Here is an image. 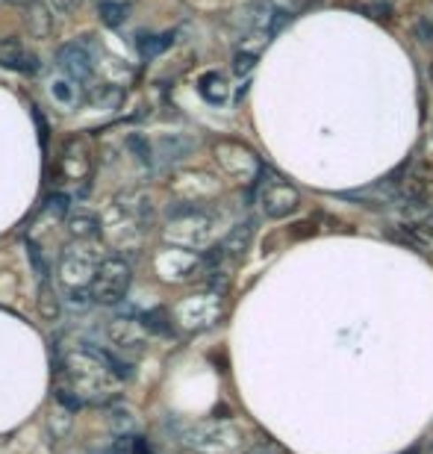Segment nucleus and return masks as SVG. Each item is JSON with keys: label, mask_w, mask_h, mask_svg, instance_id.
Masks as SVG:
<instances>
[{"label": "nucleus", "mask_w": 433, "mask_h": 454, "mask_svg": "<svg viewBox=\"0 0 433 454\" xmlns=\"http://www.w3.org/2000/svg\"><path fill=\"white\" fill-rule=\"evenodd\" d=\"M130 369L119 354L101 345H68L57 366V402L66 411H83L86 404H106L119 395V384Z\"/></svg>", "instance_id": "obj_1"}, {"label": "nucleus", "mask_w": 433, "mask_h": 454, "mask_svg": "<svg viewBox=\"0 0 433 454\" xmlns=\"http://www.w3.org/2000/svg\"><path fill=\"white\" fill-rule=\"evenodd\" d=\"M215 224H219V219L204 204L183 201L168 210V222L162 227V239L171 248L201 251L215 239Z\"/></svg>", "instance_id": "obj_2"}, {"label": "nucleus", "mask_w": 433, "mask_h": 454, "mask_svg": "<svg viewBox=\"0 0 433 454\" xmlns=\"http://www.w3.org/2000/svg\"><path fill=\"white\" fill-rule=\"evenodd\" d=\"M177 440L195 454H239L245 434L233 422H177Z\"/></svg>", "instance_id": "obj_3"}, {"label": "nucleus", "mask_w": 433, "mask_h": 454, "mask_svg": "<svg viewBox=\"0 0 433 454\" xmlns=\"http://www.w3.org/2000/svg\"><path fill=\"white\" fill-rule=\"evenodd\" d=\"M97 269H101V262L95 260V251H83V248L62 251L57 275L66 295L74 304L92 301V284L97 278Z\"/></svg>", "instance_id": "obj_4"}, {"label": "nucleus", "mask_w": 433, "mask_h": 454, "mask_svg": "<svg viewBox=\"0 0 433 454\" xmlns=\"http://www.w3.org/2000/svg\"><path fill=\"white\" fill-rule=\"evenodd\" d=\"M133 280V266L119 254L101 260V269H97V278L92 284V301L95 304H119L124 301Z\"/></svg>", "instance_id": "obj_5"}, {"label": "nucleus", "mask_w": 433, "mask_h": 454, "mask_svg": "<svg viewBox=\"0 0 433 454\" xmlns=\"http://www.w3.org/2000/svg\"><path fill=\"white\" fill-rule=\"evenodd\" d=\"M92 171H95L92 142H89L86 136H71V139L62 145L59 180H66L71 186H80V195H86V186L92 184Z\"/></svg>", "instance_id": "obj_6"}, {"label": "nucleus", "mask_w": 433, "mask_h": 454, "mask_svg": "<svg viewBox=\"0 0 433 454\" xmlns=\"http://www.w3.org/2000/svg\"><path fill=\"white\" fill-rule=\"evenodd\" d=\"M213 153H215V162L221 166L224 175H230L236 180H254L259 171H263V166H259V157L242 142L219 139L213 145Z\"/></svg>", "instance_id": "obj_7"}, {"label": "nucleus", "mask_w": 433, "mask_h": 454, "mask_svg": "<svg viewBox=\"0 0 433 454\" xmlns=\"http://www.w3.org/2000/svg\"><path fill=\"white\" fill-rule=\"evenodd\" d=\"M259 204H263V213L268 219H286L289 213L298 210L301 195H298V189L289 184V180L274 177V180H266L263 189H259Z\"/></svg>", "instance_id": "obj_8"}, {"label": "nucleus", "mask_w": 433, "mask_h": 454, "mask_svg": "<svg viewBox=\"0 0 433 454\" xmlns=\"http://www.w3.org/2000/svg\"><path fill=\"white\" fill-rule=\"evenodd\" d=\"M57 68L71 80H77L80 86L95 80V57L89 53L83 42H68L57 51Z\"/></svg>", "instance_id": "obj_9"}, {"label": "nucleus", "mask_w": 433, "mask_h": 454, "mask_svg": "<svg viewBox=\"0 0 433 454\" xmlns=\"http://www.w3.org/2000/svg\"><path fill=\"white\" fill-rule=\"evenodd\" d=\"M204 269V260L197 257V251H186V248H168L157 257V271L166 280H183L192 278L195 271Z\"/></svg>", "instance_id": "obj_10"}, {"label": "nucleus", "mask_w": 433, "mask_h": 454, "mask_svg": "<svg viewBox=\"0 0 433 454\" xmlns=\"http://www.w3.org/2000/svg\"><path fill=\"white\" fill-rule=\"evenodd\" d=\"M0 68L33 74V71H39V59L24 48L18 35H6V39H0Z\"/></svg>", "instance_id": "obj_11"}, {"label": "nucleus", "mask_w": 433, "mask_h": 454, "mask_svg": "<svg viewBox=\"0 0 433 454\" xmlns=\"http://www.w3.org/2000/svg\"><path fill=\"white\" fill-rule=\"evenodd\" d=\"M48 95H50V101L57 104L62 113L77 110L80 101H83V92H80V83H77V80H71L68 74H62L59 68L53 71V74L48 77Z\"/></svg>", "instance_id": "obj_12"}, {"label": "nucleus", "mask_w": 433, "mask_h": 454, "mask_svg": "<svg viewBox=\"0 0 433 454\" xmlns=\"http://www.w3.org/2000/svg\"><path fill=\"white\" fill-rule=\"evenodd\" d=\"M195 151V139L183 133H171V136H159V142H153V160L157 166H171V162H180L183 157Z\"/></svg>", "instance_id": "obj_13"}, {"label": "nucleus", "mask_w": 433, "mask_h": 454, "mask_svg": "<svg viewBox=\"0 0 433 454\" xmlns=\"http://www.w3.org/2000/svg\"><path fill=\"white\" fill-rule=\"evenodd\" d=\"M180 322H189V325H213V319L219 316V304H215V298L210 295H195L189 298L186 304H180Z\"/></svg>", "instance_id": "obj_14"}, {"label": "nucleus", "mask_w": 433, "mask_h": 454, "mask_svg": "<svg viewBox=\"0 0 433 454\" xmlns=\"http://www.w3.org/2000/svg\"><path fill=\"white\" fill-rule=\"evenodd\" d=\"M106 337H110V342L119 351H136L139 354L144 348V337H142L136 322L115 319V322H110V328H106Z\"/></svg>", "instance_id": "obj_15"}, {"label": "nucleus", "mask_w": 433, "mask_h": 454, "mask_svg": "<svg viewBox=\"0 0 433 454\" xmlns=\"http://www.w3.org/2000/svg\"><path fill=\"white\" fill-rule=\"evenodd\" d=\"M66 233L71 236V242H95L101 239L104 224L95 213H71L66 222Z\"/></svg>", "instance_id": "obj_16"}, {"label": "nucleus", "mask_w": 433, "mask_h": 454, "mask_svg": "<svg viewBox=\"0 0 433 454\" xmlns=\"http://www.w3.org/2000/svg\"><path fill=\"white\" fill-rule=\"evenodd\" d=\"M24 24H27V33L33 35V39H50L53 33V15H50V6L42 4V0H35L33 6H27V15H24Z\"/></svg>", "instance_id": "obj_17"}, {"label": "nucleus", "mask_w": 433, "mask_h": 454, "mask_svg": "<svg viewBox=\"0 0 433 454\" xmlns=\"http://www.w3.org/2000/svg\"><path fill=\"white\" fill-rule=\"evenodd\" d=\"M197 92H201L206 104L221 106V104H228V98H230V83L219 71H206V74L197 80Z\"/></svg>", "instance_id": "obj_18"}, {"label": "nucleus", "mask_w": 433, "mask_h": 454, "mask_svg": "<svg viewBox=\"0 0 433 454\" xmlns=\"http://www.w3.org/2000/svg\"><path fill=\"white\" fill-rule=\"evenodd\" d=\"M251 239H254V224H251V222L236 224L228 236H224L221 257H242V254L251 248Z\"/></svg>", "instance_id": "obj_19"}, {"label": "nucleus", "mask_w": 433, "mask_h": 454, "mask_svg": "<svg viewBox=\"0 0 433 454\" xmlns=\"http://www.w3.org/2000/svg\"><path fill=\"white\" fill-rule=\"evenodd\" d=\"M89 104L97 106V110H119L124 104V86L119 83H97L89 92Z\"/></svg>", "instance_id": "obj_20"}, {"label": "nucleus", "mask_w": 433, "mask_h": 454, "mask_svg": "<svg viewBox=\"0 0 433 454\" xmlns=\"http://www.w3.org/2000/svg\"><path fill=\"white\" fill-rule=\"evenodd\" d=\"M39 313H42L44 322H57L62 316V301H59V295L53 293L50 284L39 286Z\"/></svg>", "instance_id": "obj_21"}, {"label": "nucleus", "mask_w": 433, "mask_h": 454, "mask_svg": "<svg viewBox=\"0 0 433 454\" xmlns=\"http://www.w3.org/2000/svg\"><path fill=\"white\" fill-rule=\"evenodd\" d=\"M128 148H130V153L142 162L144 168H153V166H157V160H153V142L148 139V136H142V133H130Z\"/></svg>", "instance_id": "obj_22"}, {"label": "nucleus", "mask_w": 433, "mask_h": 454, "mask_svg": "<svg viewBox=\"0 0 433 454\" xmlns=\"http://www.w3.org/2000/svg\"><path fill=\"white\" fill-rule=\"evenodd\" d=\"M130 15V4H124V0H104L101 4V18L106 27H121L128 21Z\"/></svg>", "instance_id": "obj_23"}, {"label": "nucleus", "mask_w": 433, "mask_h": 454, "mask_svg": "<svg viewBox=\"0 0 433 454\" xmlns=\"http://www.w3.org/2000/svg\"><path fill=\"white\" fill-rule=\"evenodd\" d=\"M171 44V33H162V35H142L136 39V48L144 59H153L157 53H162Z\"/></svg>", "instance_id": "obj_24"}, {"label": "nucleus", "mask_w": 433, "mask_h": 454, "mask_svg": "<svg viewBox=\"0 0 433 454\" xmlns=\"http://www.w3.org/2000/svg\"><path fill=\"white\" fill-rule=\"evenodd\" d=\"M27 251H30V260H33L39 280H42V284H50V269H48V262H44V257H42V248L33 239H27Z\"/></svg>", "instance_id": "obj_25"}, {"label": "nucleus", "mask_w": 433, "mask_h": 454, "mask_svg": "<svg viewBox=\"0 0 433 454\" xmlns=\"http://www.w3.org/2000/svg\"><path fill=\"white\" fill-rule=\"evenodd\" d=\"M257 59L254 53H245V51H236V57H233V74L236 77H248L251 71L257 68Z\"/></svg>", "instance_id": "obj_26"}, {"label": "nucleus", "mask_w": 433, "mask_h": 454, "mask_svg": "<svg viewBox=\"0 0 433 454\" xmlns=\"http://www.w3.org/2000/svg\"><path fill=\"white\" fill-rule=\"evenodd\" d=\"M144 328L148 331H157V333H171V325L166 319V313L162 310H151V313H144Z\"/></svg>", "instance_id": "obj_27"}, {"label": "nucleus", "mask_w": 433, "mask_h": 454, "mask_svg": "<svg viewBox=\"0 0 433 454\" xmlns=\"http://www.w3.org/2000/svg\"><path fill=\"white\" fill-rule=\"evenodd\" d=\"M263 4L268 9H274V12L283 15V18H292L298 9H301V0H263Z\"/></svg>", "instance_id": "obj_28"}, {"label": "nucleus", "mask_w": 433, "mask_h": 454, "mask_svg": "<svg viewBox=\"0 0 433 454\" xmlns=\"http://www.w3.org/2000/svg\"><path fill=\"white\" fill-rule=\"evenodd\" d=\"M416 39L425 44V48H433V24L428 18H419L416 21Z\"/></svg>", "instance_id": "obj_29"}, {"label": "nucleus", "mask_w": 433, "mask_h": 454, "mask_svg": "<svg viewBox=\"0 0 433 454\" xmlns=\"http://www.w3.org/2000/svg\"><path fill=\"white\" fill-rule=\"evenodd\" d=\"M53 9H59V12H77L80 6H83V0H50Z\"/></svg>", "instance_id": "obj_30"}, {"label": "nucleus", "mask_w": 433, "mask_h": 454, "mask_svg": "<svg viewBox=\"0 0 433 454\" xmlns=\"http://www.w3.org/2000/svg\"><path fill=\"white\" fill-rule=\"evenodd\" d=\"M128 451H130V454H153L151 446H148V440H142V437H130Z\"/></svg>", "instance_id": "obj_31"}, {"label": "nucleus", "mask_w": 433, "mask_h": 454, "mask_svg": "<svg viewBox=\"0 0 433 454\" xmlns=\"http://www.w3.org/2000/svg\"><path fill=\"white\" fill-rule=\"evenodd\" d=\"M9 4H12V6H33L35 0H9Z\"/></svg>", "instance_id": "obj_32"}, {"label": "nucleus", "mask_w": 433, "mask_h": 454, "mask_svg": "<svg viewBox=\"0 0 433 454\" xmlns=\"http://www.w3.org/2000/svg\"><path fill=\"white\" fill-rule=\"evenodd\" d=\"M410 454H416V451H410Z\"/></svg>", "instance_id": "obj_33"}]
</instances>
